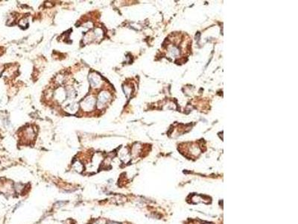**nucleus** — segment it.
Masks as SVG:
<instances>
[{
	"mask_svg": "<svg viewBox=\"0 0 298 224\" xmlns=\"http://www.w3.org/2000/svg\"><path fill=\"white\" fill-rule=\"evenodd\" d=\"M95 99L93 97H88L83 101L81 104L82 108L84 111H90L94 107Z\"/></svg>",
	"mask_w": 298,
	"mask_h": 224,
	"instance_id": "3",
	"label": "nucleus"
},
{
	"mask_svg": "<svg viewBox=\"0 0 298 224\" xmlns=\"http://www.w3.org/2000/svg\"><path fill=\"white\" fill-rule=\"evenodd\" d=\"M74 167H75V170H77L78 172H81L83 170V165H82V164L81 162H75Z\"/></svg>",
	"mask_w": 298,
	"mask_h": 224,
	"instance_id": "5",
	"label": "nucleus"
},
{
	"mask_svg": "<svg viewBox=\"0 0 298 224\" xmlns=\"http://www.w3.org/2000/svg\"><path fill=\"white\" fill-rule=\"evenodd\" d=\"M89 80L93 88H98L102 82L101 76L96 73H91L89 75Z\"/></svg>",
	"mask_w": 298,
	"mask_h": 224,
	"instance_id": "1",
	"label": "nucleus"
},
{
	"mask_svg": "<svg viewBox=\"0 0 298 224\" xmlns=\"http://www.w3.org/2000/svg\"><path fill=\"white\" fill-rule=\"evenodd\" d=\"M93 33H94L95 38L97 39V40H101L102 38V37H103V31H102L101 29H99H99H95Z\"/></svg>",
	"mask_w": 298,
	"mask_h": 224,
	"instance_id": "4",
	"label": "nucleus"
},
{
	"mask_svg": "<svg viewBox=\"0 0 298 224\" xmlns=\"http://www.w3.org/2000/svg\"><path fill=\"white\" fill-rule=\"evenodd\" d=\"M108 224H119V223H110Z\"/></svg>",
	"mask_w": 298,
	"mask_h": 224,
	"instance_id": "6",
	"label": "nucleus"
},
{
	"mask_svg": "<svg viewBox=\"0 0 298 224\" xmlns=\"http://www.w3.org/2000/svg\"><path fill=\"white\" fill-rule=\"evenodd\" d=\"M110 98V94L107 92L103 91L99 94V101H98V107L101 108L104 107V105L107 103V101L109 100Z\"/></svg>",
	"mask_w": 298,
	"mask_h": 224,
	"instance_id": "2",
	"label": "nucleus"
}]
</instances>
